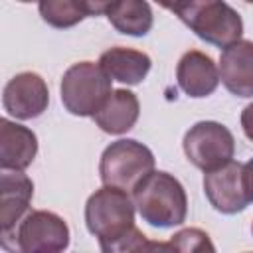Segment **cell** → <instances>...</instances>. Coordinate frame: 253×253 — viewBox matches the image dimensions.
I'll return each instance as SVG.
<instances>
[{"mask_svg":"<svg viewBox=\"0 0 253 253\" xmlns=\"http://www.w3.org/2000/svg\"><path fill=\"white\" fill-rule=\"evenodd\" d=\"M219 81L235 97H253V42L239 40L219 55Z\"/></svg>","mask_w":253,"mask_h":253,"instance_id":"10","label":"cell"},{"mask_svg":"<svg viewBox=\"0 0 253 253\" xmlns=\"http://www.w3.org/2000/svg\"><path fill=\"white\" fill-rule=\"evenodd\" d=\"M34 182L24 172H2L0 176V225L10 231L30 211Z\"/></svg>","mask_w":253,"mask_h":253,"instance_id":"13","label":"cell"},{"mask_svg":"<svg viewBox=\"0 0 253 253\" xmlns=\"http://www.w3.org/2000/svg\"><path fill=\"white\" fill-rule=\"evenodd\" d=\"M2 105L4 111L18 121L36 119L43 115L49 105L47 83L36 71H22L4 85Z\"/></svg>","mask_w":253,"mask_h":253,"instance_id":"9","label":"cell"},{"mask_svg":"<svg viewBox=\"0 0 253 253\" xmlns=\"http://www.w3.org/2000/svg\"><path fill=\"white\" fill-rule=\"evenodd\" d=\"M134 202L132 196L121 188L103 186L95 190L85 204V223L89 233L99 241L111 243L134 227Z\"/></svg>","mask_w":253,"mask_h":253,"instance_id":"4","label":"cell"},{"mask_svg":"<svg viewBox=\"0 0 253 253\" xmlns=\"http://www.w3.org/2000/svg\"><path fill=\"white\" fill-rule=\"evenodd\" d=\"M105 16L111 26L125 36H146L152 30V8L148 2L140 0H121V2H107Z\"/></svg>","mask_w":253,"mask_h":253,"instance_id":"16","label":"cell"},{"mask_svg":"<svg viewBox=\"0 0 253 253\" xmlns=\"http://www.w3.org/2000/svg\"><path fill=\"white\" fill-rule=\"evenodd\" d=\"M174 12L200 40L217 47H229L241 40L243 20L235 8L221 0H200V2H176L164 4Z\"/></svg>","mask_w":253,"mask_h":253,"instance_id":"2","label":"cell"},{"mask_svg":"<svg viewBox=\"0 0 253 253\" xmlns=\"http://www.w3.org/2000/svg\"><path fill=\"white\" fill-rule=\"evenodd\" d=\"M204 194L210 206L225 215L243 211L251 204V194L243 164L231 160L229 164L204 174Z\"/></svg>","mask_w":253,"mask_h":253,"instance_id":"8","label":"cell"},{"mask_svg":"<svg viewBox=\"0 0 253 253\" xmlns=\"http://www.w3.org/2000/svg\"><path fill=\"white\" fill-rule=\"evenodd\" d=\"M251 233H253V223H251Z\"/></svg>","mask_w":253,"mask_h":253,"instance_id":"22","label":"cell"},{"mask_svg":"<svg viewBox=\"0 0 253 253\" xmlns=\"http://www.w3.org/2000/svg\"><path fill=\"white\" fill-rule=\"evenodd\" d=\"M113 93L111 77L95 61H77L61 77L59 95L67 113L93 117Z\"/></svg>","mask_w":253,"mask_h":253,"instance_id":"5","label":"cell"},{"mask_svg":"<svg viewBox=\"0 0 253 253\" xmlns=\"http://www.w3.org/2000/svg\"><path fill=\"white\" fill-rule=\"evenodd\" d=\"M38 154V136L32 128L10 119H0V168L24 172Z\"/></svg>","mask_w":253,"mask_h":253,"instance_id":"11","label":"cell"},{"mask_svg":"<svg viewBox=\"0 0 253 253\" xmlns=\"http://www.w3.org/2000/svg\"><path fill=\"white\" fill-rule=\"evenodd\" d=\"M67 221L47 210L28 211L18 225L2 233L8 253H63L69 247Z\"/></svg>","mask_w":253,"mask_h":253,"instance_id":"3","label":"cell"},{"mask_svg":"<svg viewBox=\"0 0 253 253\" xmlns=\"http://www.w3.org/2000/svg\"><path fill=\"white\" fill-rule=\"evenodd\" d=\"M97 63L111 77V81H119L126 85L142 83L152 67V59L148 53L123 45L105 49Z\"/></svg>","mask_w":253,"mask_h":253,"instance_id":"14","label":"cell"},{"mask_svg":"<svg viewBox=\"0 0 253 253\" xmlns=\"http://www.w3.org/2000/svg\"><path fill=\"white\" fill-rule=\"evenodd\" d=\"M245 168V178H247V186H249V194H251V202H253V158L247 160L243 164Z\"/></svg>","mask_w":253,"mask_h":253,"instance_id":"21","label":"cell"},{"mask_svg":"<svg viewBox=\"0 0 253 253\" xmlns=\"http://www.w3.org/2000/svg\"><path fill=\"white\" fill-rule=\"evenodd\" d=\"M132 202L138 215L152 227L182 225L188 215V196L176 176L164 170L150 172L134 190Z\"/></svg>","mask_w":253,"mask_h":253,"instance_id":"1","label":"cell"},{"mask_svg":"<svg viewBox=\"0 0 253 253\" xmlns=\"http://www.w3.org/2000/svg\"><path fill=\"white\" fill-rule=\"evenodd\" d=\"M176 79H178V87L188 97L202 99L217 89L219 69L208 53L200 49H190L180 57L176 65Z\"/></svg>","mask_w":253,"mask_h":253,"instance_id":"12","label":"cell"},{"mask_svg":"<svg viewBox=\"0 0 253 253\" xmlns=\"http://www.w3.org/2000/svg\"><path fill=\"white\" fill-rule=\"evenodd\" d=\"M182 146L186 158L204 174L229 164L235 154V138L231 130L217 121H200L190 126Z\"/></svg>","mask_w":253,"mask_h":253,"instance_id":"7","label":"cell"},{"mask_svg":"<svg viewBox=\"0 0 253 253\" xmlns=\"http://www.w3.org/2000/svg\"><path fill=\"white\" fill-rule=\"evenodd\" d=\"M150 172H154V154L134 138H119L101 154L99 176L103 186L132 192Z\"/></svg>","mask_w":253,"mask_h":253,"instance_id":"6","label":"cell"},{"mask_svg":"<svg viewBox=\"0 0 253 253\" xmlns=\"http://www.w3.org/2000/svg\"><path fill=\"white\" fill-rule=\"evenodd\" d=\"M107 2H77V0H43L38 4L40 16L45 24L57 30L71 28L87 16L105 14Z\"/></svg>","mask_w":253,"mask_h":253,"instance_id":"17","label":"cell"},{"mask_svg":"<svg viewBox=\"0 0 253 253\" xmlns=\"http://www.w3.org/2000/svg\"><path fill=\"white\" fill-rule=\"evenodd\" d=\"M241 128H243L245 136L253 142V103H249L241 111Z\"/></svg>","mask_w":253,"mask_h":253,"instance_id":"20","label":"cell"},{"mask_svg":"<svg viewBox=\"0 0 253 253\" xmlns=\"http://www.w3.org/2000/svg\"><path fill=\"white\" fill-rule=\"evenodd\" d=\"M178 253H217L211 237L200 227H186L172 235L170 239Z\"/></svg>","mask_w":253,"mask_h":253,"instance_id":"18","label":"cell"},{"mask_svg":"<svg viewBox=\"0 0 253 253\" xmlns=\"http://www.w3.org/2000/svg\"><path fill=\"white\" fill-rule=\"evenodd\" d=\"M130 253H178V249L172 241H152L144 237Z\"/></svg>","mask_w":253,"mask_h":253,"instance_id":"19","label":"cell"},{"mask_svg":"<svg viewBox=\"0 0 253 253\" xmlns=\"http://www.w3.org/2000/svg\"><path fill=\"white\" fill-rule=\"evenodd\" d=\"M247 253H249V251H247Z\"/></svg>","mask_w":253,"mask_h":253,"instance_id":"23","label":"cell"},{"mask_svg":"<svg viewBox=\"0 0 253 253\" xmlns=\"http://www.w3.org/2000/svg\"><path fill=\"white\" fill-rule=\"evenodd\" d=\"M138 115V97L128 89H113L105 105L93 115V121L107 134H125L136 125Z\"/></svg>","mask_w":253,"mask_h":253,"instance_id":"15","label":"cell"}]
</instances>
